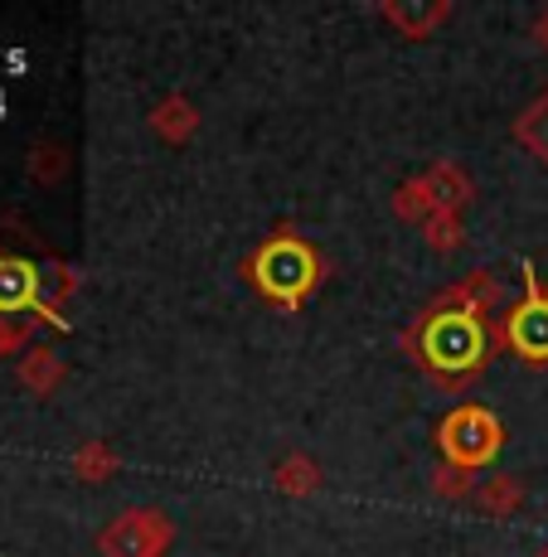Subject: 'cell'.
Returning <instances> with one entry per match:
<instances>
[{"label": "cell", "instance_id": "2e32d148", "mask_svg": "<svg viewBox=\"0 0 548 557\" xmlns=\"http://www.w3.org/2000/svg\"><path fill=\"white\" fill-rule=\"evenodd\" d=\"M35 335H39L35 320H5L0 315V359L20 355V349H35Z\"/></svg>", "mask_w": 548, "mask_h": 557}, {"label": "cell", "instance_id": "7c38bea8", "mask_svg": "<svg viewBox=\"0 0 548 557\" xmlns=\"http://www.w3.org/2000/svg\"><path fill=\"white\" fill-rule=\"evenodd\" d=\"M320 485H326V470H320V460L310 451H287L272 466V490L287 499H310Z\"/></svg>", "mask_w": 548, "mask_h": 557}, {"label": "cell", "instance_id": "3957f363", "mask_svg": "<svg viewBox=\"0 0 548 557\" xmlns=\"http://www.w3.org/2000/svg\"><path fill=\"white\" fill-rule=\"evenodd\" d=\"M433 446H437V456H442V466L456 470V475H486L504 451V422L496 407L466 398L437 422Z\"/></svg>", "mask_w": 548, "mask_h": 557}, {"label": "cell", "instance_id": "277c9868", "mask_svg": "<svg viewBox=\"0 0 548 557\" xmlns=\"http://www.w3.org/2000/svg\"><path fill=\"white\" fill-rule=\"evenodd\" d=\"M520 276H524L520 301H510L500 315V349L520 363H529V369H548V286L534 257L520 262Z\"/></svg>", "mask_w": 548, "mask_h": 557}, {"label": "cell", "instance_id": "ba28073f", "mask_svg": "<svg viewBox=\"0 0 548 557\" xmlns=\"http://www.w3.org/2000/svg\"><path fill=\"white\" fill-rule=\"evenodd\" d=\"M456 15L451 0H379V20L399 39H433Z\"/></svg>", "mask_w": 548, "mask_h": 557}, {"label": "cell", "instance_id": "9a60e30c", "mask_svg": "<svg viewBox=\"0 0 548 557\" xmlns=\"http://www.w3.org/2000/svg\"><path fill=\"white\" fill-rule=\"evenodd\" d=\"M417 238H423V248L427 252H437V257H451L466 243V219L461 213H433V219L417 228Z\"/></svg>", "mask_w": 548, "mask_h": 557}, {"label": "cell", "instance_id": "5b68a950", "mask_svg": "<svg viewBox=\"0 0 548 557\" xmlns=\"http://www.w3.org/2000/svg\"><path fill=\"white\" fill-rule=\"evenodd\" d=\"M170 543H175V523H170V513L156 509V505L122 509L98 533L102 557H166Z\"/></svg>", "mask_w": 548, "mask_h": 557}, {"label": "cell", "instance_id": "8fae6325", "mask_svg": "<svg viewBox=\"0 0 548 557\" xmlns=\"http://www.w3.org/2000/svg\"><path fill=\"white\" fill-rule=\"evenodd\" d=\"M15 379H20V388L35 393V398H53V393L63 388V379H69V363L59 359V349L35 345V349H25V355H20Z\"/></svg>", "mask_w": 548, "mask_h": 557}, {"label": "cell", "instance_id": "6da1fadb", "mask_svg": "<svg viewBox=\"0 0 548 557\" xmlns=\"http://www.w3.org/2000/svg\"><path fill=\"white\" fill-rule=\"evenodd\" d=\"M504 292L496 272H466L461 282L442 286L403 330V355L423 379L442 393H466L490 369L500 349Z\"/></svg>", "mask_w": 548, "mask_h": 557}, {"label": "cell", "instance_id": "ac0fdd59", "mask_svg": "<svg viewBox=\"0 0 548 557\" xmlns=\"http://www.w3.org/2000/svg\"><path fill=\"white\" fill-rule=\"evenodd\" d=\"M471 485H476V475H456V470H447V466H437V475H433V490H437V495H442V499H456V505H466Z\"/></svg>", "mask_w": 548, "mask_h": 557}, {"label": "cell", "instance_id": "e0dca14e", "mask_svg": "<svg viewBox=\"0 0 548 557\" xmlns=\"http://www.w3.org/2000/svg\"><path fill=\"white\" fill-rule=\"evenodd\" d=\"M63 165H69V160H63V151H59V146H49V141L29 151V175L45 180V185H49V180H59V175H63Z\"/></svg>", "mask_w": 548, "mask_h": 557}, {"label": "cell", "instance_id": "8992f818", "mask_svg": "<svg viewBox=\"0 0 548 557\" xmlns=\"http://www.w3.org/2000/svg\"><path fill=\"white\" fill-rule=\"evenodd\" d=\"M0 315L35 320L53 330L49 315V267H39L25 252H0Z\"/></svg>", "mask_w": 548, "mask_h": 557}, {"label": "cell", "instance_id": "ffe728a7", "mask_svg": "<svg viewBox=\"0 0 548 557\" xmlns=\"http://www.w3.org/2000/svg\"><path fill=\"white\" fill-rule=\"evenodd\" d=\"M539 557H548V543H544V553H539Z\"/></svg>", "mask_w": 548, "mask_h": 557}, {"label": "cell", "instance_id": "7a4b0ae2", "mask_svg": "<svg viewBox=\"0 0 548 557\" xmlns=\"http://www.w3.org/2000/svg\"><path fill=\"white\" fill-rule=\"evenodd\" d=\"M243 282L257 292V301L296 315L326 286V252L306 233H296L292 223H282L243 257Z\"/></svg>", "mask_w": 548, "mask_h": 557}, {"label": "cell", "instance_id": "30bf717a", "mask_svg": "<svg viewBox=\"0 0 548 557\" xmlns=\"http://www.w3.org/2000/svg\"><path fill=\"white\" fill-rule=\"evenodd\" d=\"M466 505L476 513H486V519H510V513L524 509V485H520V475H510V470H486V475L471 485Z\"/></svg>", "mask_w": 548, "mask_h": 557}, {"label": "cell", "instance_id": "9c48e42d", "mask_svg": "<svg viewBox=\"0 0 548 557\" xmlns=\"http://www.w3.org/2000/svg\"><path fill=\"white\" fill-rule=\"evenodd\" d=\"M146 126L156 141L185 146L199 136V107H195V98H185V92H166V98L146 112Z\"/></svg>", "mask_w": 548, "mask_h": 557}, {"label": "cell", "instance_id": "5bb4252c", "mask_svg": "<svg viewBox=\"0 0 548 557\" xmlns=\"http://www.w3.org/2000/svg\"><path fill=\"white\" fill-rule=\"evenodd\" d=\"M73 480L78 485H107V480L122 470V456H117L112 442H102V436H93V442H83L78 451H73Z\"/></svg>", "mask_w": 548, "mask_h": 557}, {"label": "cell", "instance_id": "d6986e66", "mask_svg": "<svg viewBox=\"0 0 548 557\" xmlns=\"http://www.w3.org/2000/svg\"><path fill=\"white\" fill-rule=\"evenodd\" d=\"M529 35H534V45H539V49L548 53V10H544L539 20H534V29H529Z\"/></svg>", "mask_w": 548, "mask_h": 557}, {"label": "cell", "instance_id": "4fadbf2b", "mask_svg": "<svg viewBox=\"0 0 548 557\" xmlns=\"http://www.w3.org/2000/svg\"><path fill=\"white\" fill-rule=\"evenodd\" d=\"M514 141L534 156V165L548 170V88L514 112Z\"/></svg>", "mask_w": 548, "mask_h": 557}, {"label": "cell", "instance_id": "52a82bcc", "mask_svg": "<svg viewBox=\"0 0 548 557\" xmlns=\"http://www.w3.org/2000/svg\"><path fill=\"white\" fill-rule=\"evenodd\" d=\"M417 189L427 195V209L433 213H466L471 203H476V180H471L466 165H456V160H433L427 170H417Z\"/></svg>", "mask_w": 548, "mask_h": 557}]
</instances>
